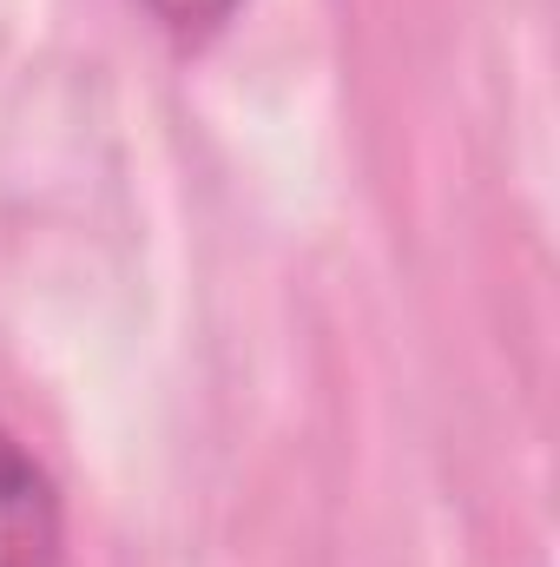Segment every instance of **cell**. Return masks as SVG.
Returning <instances> with one entry per match:
<instances>
[{
	"label": "cell",
	"instance_id": "6da1fadb",
	"mask_svg": "<svg viewBox=\"0 0 560 567\" xmlns=\"http://www.w3.org/2000/svg\"><path fill=\"white\" fill-rule=\"evenodd\" d=\"M66 561V508L46 462L0 429V567H60Z\"/></svg>",
	"mask_w": 560,
	"mask_h": 567
},
{
	"label": "cell",
	"instance_id": "7a4b0ae2",
	"mask_svg": "<svg viewBox=\"0 0 560 567\" xmlns=\"http://www.w3.org/2000/svg\"><path fill=\"white\" fill-rule=\"evenodd\" d=\"M178 40H205V33H218L231 13H238V0H145Z\"/></svg>",
	"mask_w": 560,
	"mask_h": 567
}]
</instances>
